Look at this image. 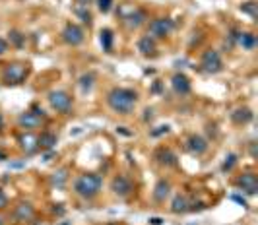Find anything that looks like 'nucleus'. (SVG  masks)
<instances>
[{"label": "nucleus", "mask_w": 258, "mask_h": 225, "mask_svg": "<svg viewBox=\"0 0 258 225\" xmlns=\"http://www.w3.org/2000/svg\"><path fill=\"white\" fill-rule=\"evenodd\" d=\"M20 144L24 149H27V154H33L37 149V138H33L31 134H26V136L20 138Z\"/></svg>", "instance_id": "5701e85b"}, {"label": "nucleus", "mask_w": 258, "mask_h": 225, "mask_svg": "<svg viewBox=\"0 0 258 225\" xmlns=\"http://www.w3.org/2000/svg\"><path fill=\"white\" fill-rule=\"evenodd\" d=\"M144 113H146V115H144V120H148V119H152V117H154V115H152V113H154L152 109H146Z\"/></svg>", "instance_id": "ea45409f"}, {"label": "nucleus", "mask_w": 258, "mask_h": 225, "mask_svg": "<svg viewBox=\"0 0 258 225\" xmlns=\"http://www.w3.org/2000/svg\"><path fill=\"white\" fill-rule=\"evenodd\" d=\"M93 84H95V76L93 74H84L82 78H80V86H82V90L84 92H90L91 88H93Z\"/></svg>", "instance_id": "393cba45"}, {"label": "nucleus", "mask_w": 258, "mask_h": 225, "mask_svg": "<svg viewBox=\"0 0 258 225\" xmlns=\"http://www.w3.org/2000/svg\"><path fill=\"white\" fill-rule=\"evenodd\" d=\"M29 111H31L33 115H37L39 119H43V120H45V111H43V109H41V107H39L37 103H33V105H31V109H29Z\"/></svg>", "instance_id": "2f4dec72"}, {"label": "nucleus", "mask_w": 258, "mask_h": 225, "mask_svg": "<svg viewBox=\"0 0 258 225\" xmlns=\"http://www.w3.org/2000/svg\"><path fill=\"white\" fill-rule=\"evenodd\" d=\"M111 190L118 198H128L130 194L134 192V183L126 175H115L113 181H111Z\"/></svg>", "instance_id": "423d86ee"}, {"label": "nucleus", "mask_w": 258, "mask_h": 225, "mask_svg": "<svg viewBox=\"0 0 258 225\" xmlns=\"http://www.w3.org/2000/svg\"><path fill=\"white\" fill-rule=\"evenodd\" d=\"M167 132H169V126L165 124V126H157L155 130H152L150 136H152V138H159V136H163V134H167Z\"/></svg>", "instance_id": "7c9ffc66"}, {"label": "nucleus", "mask_w": 258, "mask_h": 225, "mask_svg": "<svg viewBox=\"0 0 258 225\" xmlns=\"http://www.w3.org/2000/svg\"><path fill=\"white\" fill-rule=\"evenodd\" d=\"M6 51H8V41L2 39V37H0V56H2V54L6 53Z\"/></svg>", "instance_id": "72a5a7b5"}, {"label": "nucleus", "mask_w": 258, "mask_h": 225, "mask_svg": "<svg viewBox=\"0 0 258 225\" xmlns=\"http://www.w3.org/2000/svg\"><path fill=\"white\" fill-rule=\"evenodd\" d=\"M76 14L82 18V22L84 24H88V26H91V22H93V18H91V12L88 10V8H76Z\"/></svg>", "instance_id": "c85d7f7f"}, {"label": "nucleus", "mask_w": 258, "mask_h": 225, "mask_svg": "<svg viewBox=\"0 0 258 225\" xmlns=\"http://www.w3.org/2000/svg\"><path fill=\"white\" fill-rule=\"evenodd\" d=\"M173 20H169V18H155L150 22V27H148V35L152 37V39H165L169 33L173 31Z\"/></svg>", "instance_id": "39448f33"}, {"label": "nucleus", "mask_w": 258, "mask_h": 225, "mask_svg": "<svg viewBox=\"0 0 258 225\" xmlns=\"http://www.w3.org/2000/svg\"><path fill=\"white\" fill-rule=\"evenodd\" d=\"M41 122H43V119H39L37 115H33L31 111H26V113H22V115L18 117V124H20L24 130H27V132H31V130L39 128Z\"/></svg>", "instance_id": "ddd939ff"}, {"label": "nucleus", "mask_w": 258, "mask_h": 225, "mask_svg": "<svg viewBox=\"0 0 258 225\" xmlns=\"http://www.w3.org/2000/svg\"><path fill=\"white\" fill-rule=\"evenodd\" d=\"M101 47H103V51L107 53H111L113 51V41H115V35H113V29H109V27H105L101 29Z\"/></svg>", "instance_id": "4be33fe9"}, {"label": "nucleus", "mask_w": 258, "mask_h": 225, "mask_svg": "<svg viewBox=\"0 0 258 225\" xmlns=\"http://www.w3.org/2000/svg\"><path fill=\"white\" fill-rule=\"evenodd\" d=\"M235 165H237V156H235V154H229V156L225 158V161H223V165H221V171L229 173Z\"/></svg>", "instance_id": "cd10ccee"}, {"label": "nucleus", "mask_w": 258, "mask_h": 225, "mask_svg": "<svg viewBox=\"0 0 258 225\" xmlns=\"http://www.w3.org/2000/svg\"><path fill=\"white\" fill-rule=\"evenodd\" d=\"M60 35H62V41H64L66 45H70V47H78V45H82L84 39H86L84 29L80 26H76V24H66Z\"/></svg>", "instance_id": "6e6552de"}, {"label": "nucleus", "mask_w": 258, "mask_h": 225, "mask_svg": "<svg viewBox=\"0 0 258 225\" xmlns=\"http://www.w3.org/2000/svg\"><path fill=\"white\" fill-rule=\"evenodd\" d=\"M161 223H163L161 217H150V225H161Z\"/></svg>", "instance_id": "4c0bfd02"}, {"label": "nucleus", "mask_w": 258, "mask_h": 225, "mask_svg": "<svg viewBox=\"0 0 258 225\" xmlns=\"http://www.w3.org/2000/svg\"><path fill=\"white\" fill-rule=\"evenodd\" d=\"M109 225H113V223H109Z\"/></svg>", "instance_id": "a18cd8bd"}, {"label": "nucleus", "mask_w": 258, "mask_h": 225, "mask_svg": "<svg viewBox=\"0 0 258 225\" xmlns=\"http://www.w3.org/2000/svg\"><path fill=\"white\" fill-rule=\"evenodd\" d=\"M97 8H99V12L107 14L113 8V0H97Z\"/></svg>", "instance_id": "c756f323"}, {"label": "nucleus", "mask_w": 258, "mask_h": 225, "mask_svg": "<svg viewBox=\"0 0 258 225\" xmlns=\"http://www.w3.org/2000/svg\"><path fill=\"white\" fill-rule=\"evenodd\" d=\"M116 132L124 134V136H132V132H130V130H124V126H118V128H116Z\"/></svg>", "instance_id": "58836bf2"}, {"label": "nucleus", "mask_w": 258, "mask_h": 225, "mask_svg": "<svg viewBox=\"0 0 258 225\" xmlns=\"http://www.w3.org/2000/svg\"><path fill=\"white\" fill-rule=\"evenodd\" d=\"M186 149H188L192 156H202L208 149V140L202 138L200 134H192V136L186 140Z\"/></svg>", "instance_id": "f8f14e48"}, {"label": "nucleus", "mask_w": 258, "mask_h": 225, "mask_svg": "<svg viewBox=\"0 0 258 225\" xmlns=\"http://www.w3.org/2000/svg\"><path fill=\"white\" fill-rule=\"evenodd\" d=\"M155 159L161 163V165H165V167H175L177 165V156L167 149V147H159L157 152H155Z\"/></svg>", "instance_id": "dca6fc26"}, {"label": "nucleus", "mask_w": 258, "mask_h": 225, "mask_svg": "<svg viewBox=\"0 0 258 225\" xmlns=\"http://www.w3.org/2000/svg\"><path fill=\"white\" fill-rule=\"evenodd\" d=\"M202 68H204V72L208 74H218L223 70V60H221V54L220 51H216V49H210L206 53L202 54Z\"/></svg>", "instance_id": "0eeeda50"}, {"label": "nucleus", "mask_w": 258, "mask_h": 225, "mask_svg": "<svg viewBox=\"0 0 258 225\" xmlns=\"http://www.w3.org/2000/svg\"><path fill=\"white\" fill-rule=\"evenodd\" d=\"M58 225H72V221H66V219H64L62 223H58Z\"/></svg>", "instance_id": "37998d69"}, {"label": "nucleus", "mask_w": 258, "mask_h": 225, "mask_svg": "<svg viewBox=\"0 0 258 225\" xmlns=\"http://www.w3.org/2000/svg\"><path fill=\"white\" fill-rule=\"evenodd\" d=\"M171 86H173V90L175 93H179V95H188L190 93V80L186 78L182 72H177L173 78H171Z\"/></svg>", "instance_id": "4468645a"}, {"label": "nucleus", "mask_w": 258, "mask_h": 225, "mask_svg": "<svg viewBox=\"0 0 258 225\" xmlns=\"http://www.w3.org/2000/svg\"><path fill=\"white\" fill-rule=\"evenodd\" d=\"M8 35H10V37H8V39H10V45H14L16 49H22V47H24V43H26V35H24V33L12 29Z\"/></svg>", "instance_id": "b1692460"}, {"label": "nucleus", "mask_w": 258, "mask_h": 225, "mask_svg": "<svg viewBox=\"0 0 258 225\" xmlns=\"http://www.w3.org/2000/svg\"><path fill=\"white\" fill-rule=\"evenodd\" d=\"M101 186H103V179H101V175L86 173V175H80L76 181H74V192H76L80 198L91 200L99 194Z\"/></svg>", "instance_id": "f03ea898"}, {"label": "nucleus", "mask_w": 258, "mask_h": 225, "mask_svg": "<svg viewBox=\"0 0 258 225\" xmlns=\"http://www.w3.org/2000/svg\"><path fill=\"white\" fill-rule=\"evenodd\" d=\"M252 111L248 109V107H239V109H235L231 113V120L235 124H239V126H243V124H248L250 120H252Z\"/></svg>", "instance_id": "2eb2a0df"}, {"label": "nucleus", "mask_w": 258, "mask_h": 225, "mask_svg": "<svg viewBox=\"0 0 258 225\" xmlns=\"http://www.w3.org/2000/svg\"><path fill=\"white\" fill-rule=\"evenodd\" d=\"M136 49H138L142 54H154L155 39H152L150 35H144V37H140V39H138V43H136Z\"/></svg>", "instance_id": "aec40b11"}, {"label": "nucleus", "mask_w": 258, "mask_h": 225, "mask_svg": "<svg viewBox=\"0 0 258 225\" xmlns=\"http://www.w3.org/2000/svg\"><path fill=\"white\" fill-rule=\"evenodd\" d=\"M4 159H8V156H6L4 152H0V161H4Z\"/></svg>", "instance_id": "79ce46f5"}, {"label": "nucleus", "mask_w": 258, "mask_h": 225, "mask_svg": "<svg viewBox=\"0 0 258 225\" xmlns=\"http://www.w3.org/2000/svg\"><path fill=\"white\" fill-rule=\"evenodd\" d=\"M49 103L51 107L56 111V113H60V115H68L70 111H72V105H74V101H72V95L64 90H52L49 93Z\"/></svg>", "instance_id": "7ed1b4c3"}, {"label": "nucleus", "mask_w": 258, "mask_h": 225, "mask_svg": "<svg viewBox=\"0 0 258 225\" xmlns=\"http://www.w3.org/2000/svg\"><path fill=\"white\" fill-rule=\"evenodd\" d=\"M161 90H163V86H161V82H155L154 88H152V92L154 93H161Z\"/></svg>", "instance_id": "e433bc0d"}, {"label": "nucleus", "mask_w": 258, "mask_h": 225, "mask_svg": "<svg viewBox=\"0 0 258 225\" xmlns=\"http://www.w3.org/2000/svg\"><path fill=\"white\" fill-rule=\"evenodd\" d=\"M231 200H235V202H239V204H241L243 208H246V206H248V204H246V200H245V198H241V196H237V194H233Z\"/></svg>", "instance_id": "c9c22d12"}, {"label": "nucleus", "mask_w": 258, "mask_h": 225, "mask_svg": "<svg viewBox=\"0 0 258 225\" xmlns=\"http://www.w3.org/2000/svg\"><path fill=\"white\" fill-rule=\"evenodd\" d=\"M29 74V66L27 64H22V62H14V64H8L2 78L8 86H18V84H24Z\"/></svg>", "instance_id": "20e7f679"}, {"label": "nucleus", "mask_w": 258, "mask_h": 225, "mask_svg": "<svg viewBox=\"0 0 258 225\" xmlns=\"http://www.w3.org/2000/svg\"><path fill=\"white\" fill-rule=\"evenodd\" d=\"M235 185L239 186L241 190H245L246 194H250V196H254L258 190V181H256V175L254 173H243L237 181H235Z\"/></svg>", "instance_id": "9d476101"}, {"label": "nucleus", "mask_w": 258, "mask_h": 225, "mask_svg": "<svg viewBox=\"0 0 258 225\" xmlns=\"http://www.w3.org/2000/svg\"><path fill=\"white\" fill-rule=\"evenodd\" d=\"M68 181V169H60L52 175V185L56 186H64V183Z\"/></svg>", "instance_id": "a878e982"}, {"label": "nucleus", "mask_w": 258, "mask_h": 225, "mask_svg": "<svg viewBox=\"0 0 258 225\" xmlns=\"http://www.w3.org/2000/svg\"><path fill=\"white\" fill-rule=\"evenodd\" d=\"M107 103L118 115H130L138 103V93L130 88H113L107 93Z\"/></svg>", "instance_id": "f257e3e1"}, {"label": "nucleus", "mask_w": 258, "mask_h": 225, "mask_svg": "<svg viewBox=\"0 0 258 225\" xmlns=\"http://www.w3.org/2000/svg\"><path fill=\"white\" fill-rule=\"evenodd\" d=\"M0 130H4V117H2V113H0Z\"/></svg>", "instance_id": "a19ab883"}, {"label": "nucleus", "mask_w": 258, "mask_h": 225, "mask_svg": "<svg viewBox=\"0 0 258 225\" xmlns=\"http://www.w3.org/2000/svg\"><path fill=\"white\" fill-rule=\"evenodd\" d=\"M169 192H171V183L165 181V179H159L154 188V200L155 202H165L169 196Z\"/></svg>", "instance_id": "f3484780"}, {"label": "nucleus", "mask_w": 258, "mask_h": 225, "mask_svg": "<svg viewBox=\"0 0 258 225\" xmlns=\"http://www.w3.org/2000/svg\"><path fill=\"white\" fill-rule=\"evenodd\" d=\"M118 14H120V20H122L130 29H138V27L142 26V24H146V20H148L146 12L140 10V8H130V14H126V12H118Z\"/></svg>", "instance_id": "1a4fd4ad"}, {"label": "nucleus", "mask_w": 258, "mask_h": 225, "mask_svg": "<svg viewBox=\"0 0 258 225\" xmlns=\"http://www.w3.org/2000/svg\"><path fill=\"white\" fill-rule=\"evenodd\" d=\"M241 12L248 14L250 18H256L258 16V4L256 2H252V0H250V2H245V4L241 6Z\"/></svg>", "instance_id": "bb28decb"}, {"label": "nucleus", "mask_w": 258, "mask_h": 225, "mask_svg": "<svg viewBox=\"0 0 258 225\" xmlns=\"http://www.w3.org/2000/svg\"><path fill=\"white\" fill-rule=\"evenodd\" d=\"M33 215H35V208H33L29 202H22V204H18V206H16V210H14V219H16V221H20V223L31 221V219H33Z\"/></svg>", "instance_id": "9b49d317"}, {"label": "nucleus", "mask_w": 258, "mask_h": 225, "mask_svg": "<svg viewBox=\"0 0 258 225\" xmlns=\"http://www.w3.org/2000/svg\"><path fill=\"white\" fill-rule=\"evenodd\" d=\"M0 225H4V217L2 215H0Z\"/></svg>", "instance_id": "c03bdc74"}, {"label": "nucleus", "mask_w": 258, "mask_h": 225, "mask_svg": "<svg viewBox=\"0 0 258 225\" xmlns=\"http://www.w3.org/2000/svg\"><path fill=\"white\" fill-rule=\"evenodd\" d=\"M4 208H8V196H6V192L0 188V210H4Z\"/></svg>", "instance_id": "473e14b6"}, {"label": "nucleus", "mask_w": 258, "mask_h": 225, "mask_svg": "<svg viewBox=\"0 0 258 225\" xmlns=\"http://www.w3.org/2000/svg\"><path fill=\"white\" fill-rule=\"evenodd\" d=\"M56 142H58V136L54 132H41L37 136V147L41 149H52Z\"/></svg>", "instance_id": "a211bd4d"}, {"label": "nucleus", "mask_w": 258, "mask_h": 225, "mask_svg": "<svg viewBox=\"0 0 258 225\" xmlns=\"http://www.w3.org/2000/svg\"><path fill=\"white\" fill-rule=\"evenodd\" d=\"M235 41H237L245 51H252V49L256 47V35H254V33H239V31H237Z\"/></svg>", "instance_id": "6ab92c4d"}, {"label": "nucleus", "mask_w": 258, "mask_h": 225, "mask_svg": "<svg viewBox=\"0 0 258 225\" xmlns=\"http://www.w3.org/2000/svg\"><path fill=\"white\" fill-rule=\"evenodd\" d=\"M188 202H190V200L186 198V196L177 194V196L173 198V204H171V212L173 213H186L188 212Z\"/></svg>", "instance_id": "412c9836"}, {"label": "nucleus", "mask_w": 258, "mask_h": 225, "mask_svg": "<svg viewBox=\"0 0 258 225\" xmlns=\"http://www.w3.org/2000/svg\"><path fill=\"white\" fill-rule=\"evenodd\" d=\"M76 2V8H88L91 4V0H74Z\"/></svg>", "instance_id": "f704fd0d"}]
</instances>
